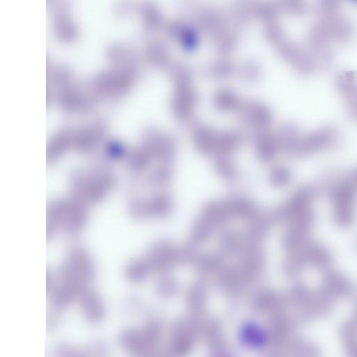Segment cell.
Wrapping results in <instances>:
<instances>
[{"label":"cell","instance_id":"cell-3","mask_svg":"<svg viewBox=\"0 0 357 357\" xmlns=\"http://www.w3.org/2000/svg\"><path fill=\"white\" fill-rule=\"evenodd\" d=\"M215 228L200 215L194 222L190 232V243L195 246L206 242L213 234Z\"/></svg>","mask_w":357,"mask_h":357},{"label":"cell","instance_id":"cell-1","mask_svg":"<svg viewBox=\"0 0 357 357\" xmlns=\"http://www.w3.org/2000/svg\"><path fill=\"white\" fill-rule=\"evenodd\" d=\"M225 202L232 218L252 220L258 216L255 205L247 197L232 196Z\"/></svg>","mask_w":357,"mask_h":357},{"label":"cell","instance_id":"cell-2","mask_svg":"<svg viewBox=\"0 0 357 357\" xmlns=\"http://www.w3.org/2000/svg\"><path fill=\"white\" fill-rule=\"evenodd\" d=\"M219 244L222 255H238L241 245V236L231 229H222Z\"/></svg>","mask_w":357,"mask_h":357},{"label":"cell","instance_id":"cell-6","mask_svg":"<svg viewBox=\"0 0 357 357\" xmlns=\"http://www.w3.org/2000/svg\"><path fill=\"white\" fill-rule=\"evenodd\" d=\"M217 174L228 182H234L237 178V173L234 166L225 161H219L215 165Z\"/></svg>","mask_w":357,"mask_h":357},{"label":"cell","instance_id":"cell-4","mask_svg":"<svg viewBox=\"0 0 357 357\" xmlns=\"http://www.w3.org/2000/svg\"><path fill=\"white\" fill-rule=\"evenodd\" d=\"M195 265L203 273L220 271L224 267L223 257L220 253L199 255Z\"/></svg>","mask_w":357,"mask_h":357},{"label":"cell","instance_id":"cell-5","mask_svg":"<svg viewBox=\"0 0 357 357\" xmlns=\"http://www.w3.org/2000/svg\"><path fill=\"white\" fill-rule=\"evenodd\" d=\"M271 183L277 187L286 185L290 179L289 172L282 167H278L273 169L268 175Z\"/></svg>","mask_w":357,"mask_h":357},{"label":"cell","instance_id":"cell-7","mask_svg":"<svg viewBox=\"0 0 357 357\" xmlns=\"http://www.w3.org/2000/svg\"><path fill=\"white\" fill-rule=\"evenodd\" d=\"M154 212L162 215H167L172 208V201L168 195H162L155 199L153 204Z\"/></svg>","mask_w":357,"mask_h":357}]
</instances>
